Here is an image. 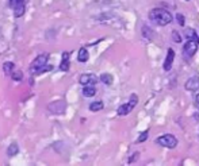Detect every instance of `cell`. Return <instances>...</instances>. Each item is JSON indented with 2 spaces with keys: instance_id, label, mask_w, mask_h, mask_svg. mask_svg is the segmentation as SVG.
<instances>
[{
  "instance_id": "obj_4",
  "label": "cell",
  "mask_w": 199,
  "mask_h": 166,
  "mask_svg": "<svg viewBox=\"0 0 199 166\" xmlns=\"http://www.w3.org/2000/svg\"><path fill=\"white\" fill-rule=\"evenodd\" d=\"M157 143L163 147H167V149H175L177 146V139L172 134H165V135L158 136Z\"/></svg>"
},
{
  "instance_id": "obj_7",
  "label": "cell",
  "mask_w": 199,
  "mask_h": 166,
  "mask_svg": "<svg viewBox=\"0 0 199 166\" xmlns=\"http://www.w3.org/2000/svg\"><path fill=\"white\" fill-rule=\"evenodd\" d=\"M79 82L81 85H95L98 82V77L92 73H85V74H81L79 79Z\"/></svg>"
},
{
  "instance_id": "obj_2",
  "label": "cell",
  "mask_w": 199,
  "mask_h": 166,
  "mask_svg": "<svg viewBox=\"0 0 199 166\" xmlns=\"http://www.w3.org/2000/svg\"><path fill=\"white\" fill-rule=\"evenodd\" d=\"M149 19L152 22H155L156 25L158 26H167L172 22V15L171 12H168L167 10H163V8H155L149 12Z\"/></svg>"
},
{
  "instance_id": "obj_21",
  "label": "cell",
  "mask_w": 199,
  "mask_h": 166,
  "mask_svg": "<svg viewBox=\"0 0 199 166\" xmlns=\"http://www.w3.org/2000/svg\"><path fill=\"white\" fill-rule=\"evenodd\" d=\"M148 135H149V131H145V132H142L141 135L138 136V139H137V143H142V142H145L148 139Z\"/></svg>"
},
{
  "instance_id": "obj_3",
  "label": "cell",
  "mask_w": 199,
  "mask_h": 166,
  "mask_svg": "<svg viewBox=\"0 0 199 166\" xmlns=\"http://www.w3.org/2000/svg\"><path fill=\"white\" fill-rule=\"evenodd\" d=\"M8 6H10V8L14 11L15 18L23 16L25 10H26V1L25 0H8Z\"/></svg>"
},
{
  "instance_id": "obj_5",
  "label": "cell",
  "mask_w": 199,
  "mask_h": 166,
  "mask_svg": "<svg viewBox=\"0 0 199 166\" xmlns=\"http://www.w3.org/2000/svg\"><path fill=\"white\" fill-rule=\"evenodd\" d=\"M198 46H199L198 42L191 41V39H187V42H185L184 46H183V57L187 58V60H188V58H191L196 53Z\"/></svg>"
},
{
  "instance_id": "obj_11",
  "label": "cell",
  "mask_w": 199,
  "mask_h": 166,
  "mask_svg": "<svg viewBox=\"0 0 199 166\" xmlns=\"http://www.w3.org/2000/svg\"><path fill=\"white\" fill-rule=\"evenodd\" d=\"M133 108H134V107L131 105L130 103L122 104V105H119V107H118V111H117V114H118V116H125V115L130 114V112L133 111Z\"/></svg>"
},
{
  "instance_id": "obj_17",
  "label": "cell",
  "mask_w": 199,
  "mask_h": 166,
  "mask_svg": "<svg viewBox=\"0 0 199 166\" xmlns=\"http://www.w3.org/2000/svg\"><path fill=\"white\" fill-rule=\"evenodd\" d=\"M100 109H103V101H93V103L90 104V111L98 112Z\"/></svg>"
},
{
  "instance_id": "obj_23",
  "label": "cell",
  "mask_w": 199,
  "mask_h": 166,
  "mask_svg": "<svg viewBox=\"0 0 199 166\" xmlns=\"http://www.w3.org/2000/svg\"><path fill=\"white\" fill-rule=\"evenodd\" d=\"M176 20H177V23H179L180 26H184L185 18H184V15H183V14H176Z\"/></svg>"
},
{
  "instance_id": "obj_14",
  "label": "cell",
  "mask_w": 199,
  "mask_h": 166,
  "mask_svg": "<svg viewBox=\"0 0 199 166\" xmlns=\"http://www.w3.org/2000/svg\"><path fill=\"white\" fill-rule=\"evenodd\" d=\"M95 93H96V88L93 85H85L83 88V95L85 97H92V96H95Z\"/></svg>"
},
{
  "instance_id": "obj_16",
  "label": "cell",
  "mask_w": 199,
  "mask_h": 166,
  "mask_svg": "<svg viewBox=\"0 0 199 166\" xmlns=\"http://www.w3.org/2000/svg\"><path fill=\"white\" fill-rule=\"evenodd\" d=\"M14 68H15V64L14 62H4L3 64V72L7 74V76H11L12 72H14Z\"/></svg>"
},
{
  "instance_id": "obj_27",
  "label": "cell",
  "mask_w": 199,
  "mask_h": 166,
  "mask_svg": "<svg viewBox=\"0 0 199 166\" xmlns=\"http://www.w3.org/2000/svg\"><path fill=\"white\" fill-rule=\"evenodd\" d=\"M187 1H188V0H187Z\"/></svg>"
},
{
  "instance_id": "obj_13",
  "label": "cell",
  "mask_w": 199,
  "mask_h": 166,
  "mask_svg": "<svg viewBox=\"0 0 199 166\" xmlns=\"http://www.w3.org/2000/svg\"><path fill=\"white\" fill-rule=\"evenodd\" d=\"M184 35L187 39H191V41H195L199 43V37L198 34H196V31L194 30V28H187V30L184 31Z\"/></svg>"
},
{
  "instance_id": "obj_22",
  "label": "cell",
  "mask_w": 199,
  "mask_h": 166,
  "mask_svg": "<svg viewBox=\"0 0 199 166\" xmlns=\"http://www.w3.org/2000/svg\"><path fill=\"white\" fill-rule=\"evenodd\" d=\"M172 39H173V42H176V43L182 42V37H180V34L177 33V31H172Z\"/></svg>"
},
{
  "instance_id": "obj_20",
  "label": "cell",
  "mask_w": 199,
  "mask_h": 166,
  "mask_svg": "<svg viewBox=\"0 0 199 166\" xmlns=\"http://www.w3.org/2000/svg\"><path fill=\"white\" fill-rule=\"evenodd\" d=\"M11 79L14 80V81H22V79H23V73L22 72H12V74H11Z\"/></svg>"
},
{
  "instance_id": "obj_6",
  "label": "cell",
  "mask_w": 199,
  "mask_h": 166,
  "mask_svg": "<svg viewBox=\"0 0 199 166\" xmlns=\"http://www.w3.org/2000/svg\"><path fill=\"white\" fill-rule=\"evenodd\" d=\"M47 109H49V112H52V114H54V115H61V114H64V112H65L66 103L64 100L52 101V103L47 105Z\"/></svg>"
},
{
  "instance_id": "obj_8",
  "label": "cell",
  "mask_w": 199,
  "mask_h": 166,
  "mask_svg": "<svg viewBox=\"0 0 199 166\" xmlns=\"http://www.w3.org/2000/svg\"><path fill=\"white\" fill-rule=\"evenodd\" d=\"M184 88L190 92H195V90L199 89V77L198 76H194L191 79H188L184 84Z\"/></svg>"
},
{
  "instance_id": "obj_15",
  "label": "cell",
  "mask_w": 199,
  "mask_h": 166,
  "mask_svg": "<svg viewBox=\"0 0 199 166\" xmlns=\"http://www.w3.org/2000/svg\"><path fill=\"white\" fill-rule=\"evenodd\" d=\"M18 153H19V146H18L17 143H11L8 146V149H7V155L8 157H14V155H17Z\"/></svg>"
},
{
  "instance_id": "obj_25",
  "label": "cell",
  "mask_w": 199,
  "mask_h": 166,
  "mask_svg": "<svg viewBox=\"0 0 199 166\" xmlns=\"http://www.w3.org/2000/svg\"><path fill=\"white\" fill-rule=\"evenodd\" d=\"M138 158V153H136L134 155H131L130 158H129V163H133V162H136V159Z\"/></svg>"
},
{
  "instance_id": "obj_9",
  "label": "cell",
  "mask_w": 199,
  "mask_h": 166,
  "mask_svg": "<svg viewBox=\"0 0 199 166\" xmlns=\"http://www.w3.org/2000/svg\"><path fill=\"white\" fill-rule=\"evenodd\" d=\"M173 60H175V52H173V49H168V53H167L165 61H164V65H163V69L165 72L171 70L172 64H173Z\"/></svg>"
},
{
  "instance_id": "obj_26",
  "label": "cell",
  "mask_w": 199,
  "mask_h": 166,
  "mask_svg": "<svg viewBox=\"0 0 199 166\" xmlns=\"http://www.w3.org/2000/svg\"><path fill=\"white\" fill-rule=\"evenodd\" d=\"M196 103L199 104V93H198V95H196Z\"/></svg>"
},
{
  "instance_id": "obj_19",
  "label": "cell",
  "mask_w": 199,
  "mask_h": 166,
  "mask_svg": "<svg viewBox=\"0 0 199 166\" xmlns=\"http://www.w3.org/2000/svg\"><path fill=\"white\" fill-rule=\"evenodd\" d=\"M152 35H153L152 30H150L148 26H144V27H142V37L146 38L148 41H152Z\"/></svg>"
},
{
  "instance_id": "obj_12",
  "label": "cell",
  "mask_w": 199,
  "mask_h": 166,
  "mask_svg": "<svg viewBox=\"0 0 199 166\" xmlns=\"http://www.w3.org/2000/svg\"><path fill=\"white\" fill-rule=\"evenodd\" d=\"M88 58H90L88 50L85 49V47H81V49L79 50V53H77V61H79V62H87Z\"/></svg>"
},
{
  "instance_id": "obj_18",
  "label": "cell",
  "mask_w": 199,
  "mask_h": 166,
  "mask_svg": "<svg viewBox=\"0 0 199 166\" xmlns=\"http://www.w3.org/2000/svg\"><path fill=\"white\" fill-rule=\"evenodd\" d=\"M100 81L104 85H111L112 84V76L110 73H103L100 74Z\"/></svg>"
},
{
  "instance_id": "obj_1",
  "label": "cell",
  "mask_w": 199,
  "mask_h": 166,
  "mask_svg": "<svg viewBox=\"0 0 199 166\" xmlns=\"http://www.w3.org/2000/svg\"><path fill=\"white\" fill-rule=\"evenodd\" d=\"M47 60H49V53H42L39 54L35 60L31 62L30 68V73L33 76H39V74H44L49 70H53V65H49L47 64Z\"/></svg>"
},
{
  "instance_id": "obj_24",
  "label": "cell",
  "mask_w": 199,
  "mask_h": 166,
  "mask_svg": "<svg viewBox=\"0 0 199 166\" xmlns=\"http://www.w3.org/2000/svg\"><path fill=\"white\" fill-rule=\"evenodd\" d=\"M129 103H130L133 107H136L137 104H138V96L134 95V93H133V95L130 96V100H129Z\"/></svg>"
},
{
  "instance_id": "obj_10",
  "label": "cell",
  "mask_w": 199,
  "mask_h": 166,
  "mask_svg": "<svg viewBox=\"0 0 199 166\" xmlns=\"http://www.w3.org/2000/svg\"><path fill=\"white\" fill-rule=\"evenodd\" d=\"M71 53L69 52H64L63 53V57H61V64H60V70L63 72H68L69 70V66H71Z\"/></svg>"
}]
</instances>
